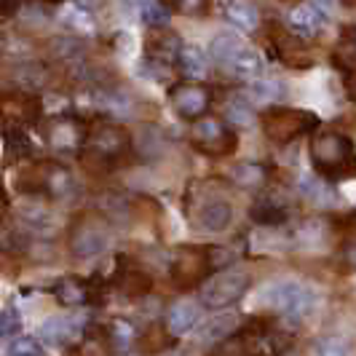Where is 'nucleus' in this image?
Listing matches in <instances>:
<instances>
[{"instance_id":"f257e3e1","label":"nucleus","mask_w":356,"mask_h":356,"mask_svg":"<svg viewBox=\"0 0 356 356\" xmlns=\"http://www.w3.org/2000/svg\"><path fill=\"white\" fill-rule=\"evenodd\" d=\"M311 166L321 177L343 182L356 179V145L351 137L335 129H316L308 145Z\"/></svg>"},{"instance_id":"f03ea898","label":"nucleus","mask_w":356,"mask_h":356,"mask_svg":"<svg viewBox=\"0 0 356 356\" xmlns=\"http://www.w3.org/2000/svg\"><path fill=\"white\" fill-rule=\"evenodd\" d=\"M131 150H134L131 131L121 124L102 121L89 129L86 145L81 150V161L94 172H113L115 166H121L129 159Z\"/></svg>"},{"instance_id":"7ed1b4c3","label":"nucleus","mask_w":356,"mask_h":356,"mask_svg":"<svg viewBox=\"0 0 356 356\" xmlns=\"http://www.w3.org/2000/svg\"><path fill=\"white\" fill-rule=\"evenodd\" d=\"M14 188L22 196L30 198H49V201H65L70 198L75 179L70 169L56 163V161H33L27 166H22L14 177Z\"/></svg>"},{"instance_id":"20e7f679","label":"nucleus","mask_w":356,"mask_h":356,"mask_svg":"<svg viewBox=\"0 0 356 356\" xmlns=\"http://www.w3.org/2000/svg\"><path fill=\"white\" fill-rule=\"evenodd\" d=\"M110 220L105 212H75L67 228V250L75 260H94L110 247Z\"/></svg>"},{"instance_id":"39448f33","label":"nucleus","mask_w":356,"mask_h":356,"mask_svg":"<svg viewBox=\"0 0 356 356\" xmlns=\"http://www.w3.org/2000/svg\"><path fill=\"white\" fill-rule=\"evenodd\" d=\"M263 124V134L273 145H289L300 140L303 134H311L319 129V115L311 110H300V107H282L270 105L260 115Z\"/></svg>"},{"instance_id":"423d86ee","label":"nucleus","mask_w":356,"mask_h":356,"mask_svg":"<svg viewBox=\"0 0 356 356\" xmlns=\"http://www.w3.org/2000/svg\"><path fill=\"white\" fill-rule=\"evenodd\" d=\"M252 286V276L247 270H238V268H222V270H214L212 276L201 284L198 292V303L204 308H212V311H222V308H231L236 305Z\"/></svg>"},{"instance_id":"0eeeda50","label":"nucleus","mask_w":356,"mask_h":356,"mask_svg":"<svg viewBox=\"0 0 356 356\" xmlns=\"http://www.w3.org/2000/svg\"><path fill=\"white\" fill-rule=\"evenodd\" d=\"M316 303V292L295 279H282L263 289V305L286 321H300Z\"/></svg>"},{"instance_id":"6e6552de","label":"nucleus","mask_w":356,"mask_h":356,"mask_svg":"<svg viewBox=\"0 0 356 356\" xmlns=\"http://www.w3.org/2000/svg\"><path fill=\"white\" fill-rule=\"evenodd\" d=\"M191 145L196 147L198 153L209 156V159H225L233 156L236 147H238V134L233 124L225 118H214V115H204L193 121L191 129Z\"/></svg>"},{"instance_id":"1a4fd4ad","label":"nucleus","mask_w":356,"mask_h":356,"mask_svg":"<svg viewBox=\"0 0 356 356\" xmlns=\"http://www.w3.org/2000/svg\"><path fill=\"white\" fill-rule=\"evenodd\" d=\"M214 273L212 250L209 247H196V244H185L177 247L169 263V276L177 289H193L204 284Z\"/></svg>"},{"instance_id":"9d476101","label":"nucleus","mask_w":356,"mask_h":356,"mask_svg":"<svg viewBox=\"0 0 356 356\" xmlns=\"http://www.w3.org/2000/svg\"><path fill=\"white\" fill-rule=\"evenodd\" d=\"M89 129L86 121L81 115H70V113H62V115H54L46 131H43V140L51 147L54 153H65V156H81L86 137H89Z\"/></svg>"},{"instance_id":"9b49d317","label":"nucleus","mask_w":356,"mask_h":356,"mask_svg":"<svg viewBox=\"0 0 356 356\" xmlns=\"http://www.w3.org/2000/svg\"><path fill=\"white\" fill-rule=\"evenodd\" d=\"M54 298L62 305H99L105 303L107 282L97 273V276H62L49 286Z\"/></svg>"},{"instance_id":"f8f14e48","label":"nucleus","mask_w":356,"mask_h":356,"mask_svg":"<svg viewBox=\"0 0 356 356\" xmlns=\"http://www.w3.org/2000/svg\"><path fill=\"white\" fill-rule=\"evenodd\" d=\"M43 115V105L35 94L27 91H8L0 97V129L8 131H24L35 126Z\"/></svg>"},{"instance_id":"ddd939ff","label":"nucleus","mask_w":356,"mask_h":356,"mask_svg":"<svg viewBox=\"0 0 356 356\" xmlns=\"http://www.w3.org/2000/svg\"><path fill=\"white\" fill-rule=\"evenodd\" d=\"M169 105L177 113V118L182 121H198L204 115H209L212 107V89L207 83H198L193 78L175 83L169 89Z\"/></svg>"},{"instance_id":"4468645a","label":"nucleus","mask_w":356,"mask_h":356,"mask_svg":"<svg viewBox=\"0 0 356 356\" xmlns=\"http://www.w3.org/2000/svg\"><path fill=\"white\" fill-rule=\"evenodd\" d=\"M113 286L124 295V300H143L153 289V279L140 266H134L129 257L118 254L113 268Z\"/></svg>"},{"instance_id":"2eb2a0df","label":"nucleus","mask_w":356,"mask_h":356,"mask_svg":"<svg viewBox=\"0 0 356 356\" xmlns=\"http://www.w3.org/2000/svg\"><path fill=\"white\" fill-rule=\"evenodd\" d=\"M332 65L343 75V86L348 99L356 102V27H346L332 49Z\"/></svg>"},{"instance_id":"dca6fc26","label":"nucleus","mask_w":356,"mask_h":356,"mask_svg":"<svg viewBox=\"0 0 356 356\" xmlns=\"http://www.w3.org/2000/svg\"><path fill=\"white\" fill-rule=\"evenodd\" d=\"M250 217L263 228H279L289 220V201L279 191L263 188L260 196L254 198V204H252Z\"/></svg>"},{"instance_id":"f3484780","label":"nucleus","mask_w":356,"mask_h":356,"mask_svg":"<svg viewBox=\"0 0 356 356\" xmlns=\"http://www.w3.org/2000/svg\"><path fill=\"white\" fill-rule=\"evenodd\" d=\"M182 46L185 43L169 27H153L147 40H145V59H150L156 65H163V67H175L177 54Z\"/></svg>"},{"instance_id":"a211bd4d","label":"nucleus","mask_w":356,"mask_h":356,"mask_svg":"<svg viewBox=\"0 0 356 356\" xmlns=\"http://www.w3.org/2000/svg\"><path fill=\"white\" fill-rule=\"evenodd\" d=\"M231 222H233V207L231 201H225L222 196L204 198L196 207V225L201 231L222 233Z\"/></svg>"},{"instance_id":"6ab92c4d","label":"nucleus","mask_w":356,"mask_h":356,"mask_svg":"<svg viewBox=\"0 0 356 356\" xmlns=\"http://www.w3.org/2000/svg\"><path fill=\"white\" fill-rule=\"evenodd\" d=\"M201 308L204 305L196 300H177V303L169 305L163 324H166V332H172L175 338H182L188 332H193L201 321Z\"/></svg>"},{"instance_id":"aec40b11","label":"nucleus","mask_w":356,"mask_h":356,"mask_svg":"<svg viewBox=\"0 0 356 356\" xmlns=\"http://www.w3.org/2000/svg\"><path fill=\"white\" fill-rule=\"evenodd\" d=\"M286 24L292 27V33H295V35L305 38V40H314L316 35H321V30H324L327 19H324V11L316 8V6L308 0V3H300V6H295V8L289 11Z\"/></svg>"},{"instance_id":"412c9836","label":"nucleus","mask_w":356,"mask_h":356,"mask_svg":"<svg viewBox=\"0 0 356 356\" xmlns=\"http://www.w3.org/2000/svg\"><path fill=\"white\" fill-rule=\"evenodd\" d=\"M86 321L78 316H54V319L43 321L40 327V338H46L49 343H78L86 335Z\"/></svg>"},{"instance_id":"4be33fe9","label":"nucleus","mask_w":356,"mask_h":356,"mask_svg":"<svg viewBox=\"0 0 356 356\" xmlns=\"http://www.w3.org/2000/svg\"><path fill=\"white\" fill-rule=\"evenodd\" d=\"M300 196L314 209H332L338 204V193L332 188V179L321 177V175H305V177H300Z\"/></svg>"},{"instance_id":"5701e85b","label":"nucleus","mask_w":356,"mask_h":356,"mask_svg":"<svg viewBox=\"0 0 356 356\" xmlns=\"http://www.w3.org/2000/svg\"><path fill=\"white\" fill-rule=\"evenodd\" d=\"M238 324H241V319L236 314H220V316H214V319L201 324L198 343L201 346H220V343H225L238 330Z\"/></svg>"},{"instance_id":"b1692460","label":"nucleus","mask_w":356,"mask_h":356,"mask_svg":"<svg viewBox=\"0 0 356 356\" xmlns=\"http://www.w3.org/2000/svg\"><path fill=\"white\" fill-rule=\"evenodd\" d=\"M225 19L231 22L233 27H238V30H244V33H254L257 27H260V8L252 3V0H231L228 6H225Z\"/></svg>"},{"instance_id":"393cba45","label":"nucleus","mask_w":356,"mask_h":356,"mask_svg":"<svg viewBox=\"0 0 356 356\" xmlns=\"http://www.w3.org/2000/svg\"><path fill=\"white\" fill-rule=\"evenodd\" d=\"M175 70H177L182 78H193V81L207 78V72H209L207 54L201 51L198 46H182L177 54V62H175Z\"/></svg>"},{"instance_id":"a878e982","label":"nucleus","mask_w":356,"mask_h":356,"mask_svg":"<svg viewBox=\"0 0 356 356\" xmlns=\"http://www.w3.org/2000/svg\"><path fill=\"white\" fill-rule=\"evenodd\" d=\"M244 94L250 97L254 105H276V102H282L284 99V83L282 81H273V78H254L247 83V89Z\"/></svg>"},{"instance_id":"bb28decb","label":"nucleus","mask_w":356,"mask_h":356,"mask_svg":"<svg viewBox=\"0 0 356 356\" xmlns=\"http://www.w3.org/2000/svg\"><path fill=\"white\" fill-rule=\"evenodd\" d=\"M231 179L241 188V191H254L260 193L268 188V169L263 163H236L231 169Z\"/></svg>"},{"instance_id":"cd10ccee","label":"nucleus","mask_w":356,"mask_h":356,"mask_svg":"<svg viewBox=\"0 0 356 356\" xmlns=\"http://www.w3.org/2000/svg\"><path fill=\"white\" fill-rule=\"evenodd\" d=\"M241 46H244V40L236 35V33H217L212 38V43H209V56H212L220 67H228L233 56L241 51Z\"/></svg>"},{"instance_id":"c85d7f7f","label":"nucleus","mask_w":356,"mask_h":356,"mask_svg":"<svg viewBox=\"0 0 356 356\" xmlns=\"http://www.w3.org/2000/svg\"><path fill=\"white\" fill-rule=\"evenodd\" d=\"M225 70H231L236 78H257V75L263 72V56L254 51L252 46L244 43L241 51L233 56L231 65H228Z\"/></svg>"},{"instance_id":"c756f323","label":"nucleus","mask_w":356,"mask_h":356,"mask_svg":"<svg viewBox=\"0 0 356 356\" xmlns=\"http://www.w3.org/2000/svg\"><path fill=\"white\" fill-rule=\"evenodd\" d=\"M225 118H228L236 129H250V126L254 124V118H257L254 102H252L247 94H236V97L228 99V105H225Z\"/></svg>"},{"instance_id":"7c9ffc66","label":"nucleus","mask_w":356,"mask_h":356,"mask_svg":"<svg viewBox=\"0 0 356 356\" xmlns=\"http://www.w3.org/2000/svg\"><path fill=\"white\" fill-rule=\"evenodd\" d=\"M107 330V343H110V351H131L134 340H137V330L124 319H113L105 327Z\"/></svg>"},{"instance_id":"2f4dec72","label":"nucleus","mask_w":356,"mask_h":356,"mask_svg":"<svg viewBox=\"0 0 356 356\" xmlns=\"http://www.w3.org/2000/svg\"><path fill=\"white\" fill-rule=\"evenodd\" d=\"M140 17L150 27H169L172 22V8L163 0H145L140 3Z\"/></svg>"},{"instance_id":"473e14b6","label":"nucleus","mask_w":356,"mask_h":356,"mask_svg":"<svg viewBox=\"0 0 356 356\" xmlns=\"http://www.w3.org/2000/svg\"><path fill=\"white\" fill-rule=\"evenodd\" d=\"M8 354L11 356H43V346H40V340L33 338V335H17V338H11L8 343Z\"/></svg>"},{"instance_id":"72a5a7b5","label":"nucleus","mask_w":356,"mask_h":356,"mask_svg":"<svg viewBox=\"0 0 356 356\" xmlns=\"http://www.w3.org/2000/svg\"><path fill=\"white\" fill-rule=\"evenodd\" d=\"M324 233H327V225L321 222V220H308L305 225H300V231H298V238L303 241L305 247H316V244H321L324 241Z\"/></svg>"},{"instance_id":"f704fd0d","label":"nucleus","mask_w":356,"mask_h":356,"mask_svg":"<svg viewBox=\"0 0 356 356\" xmlns=\"http://www.w3.org/2000/svg\"><path fill=\"white\" fill-rule=\"evenodd\" d=\"M22 332V316L17 314V308H3L0 311V338L11 340Z\"/></svg>"},{"instance_id":"c9c22d12","label":"nucleus","mask_w":356,"mask_h":356,"mask_svg":"<svg viewBox=\"0 0 356 356\" xmlns=\"http://www.w3.org/2000/svg\"><path fill=\"white\" fill-rule=\"evenodd\" d=\"M65 24H67V27H72V30H78V33H94L91 11H86V8H78L75 3H72V8L67 11V17H65Z\"/></svg>"},{"instance_id":"e433bc0d","label":"nucleus","mask_w":356,"mask_h":356,"mask_svg":"<svg viewBox=\"0 0 356 356\" xmlns=\"http://www.w3.org/2000/svg\"><path fill=\"white\" fill-rule=\"evenodd\" d=\"M209 6H212V0H175V8H177V14L182 17H204L207 11H209Z\"/></svg>"},{"instance_id":"4c0bfd02","label":"nucleus","mask_w":356,"mask_h":356,"mask_svg":"<svg viewBox=\"0 0 356 356\" xmlns=\"http://www.w3.org/2000/svg\"><path fill=\"white\" fill-rule=\"evenodd\" d=\"M316 351H319V354H346L348 346L343 343V338H321L319 343H316Z\"/></svg>"},{"instance_id":"58836bf2","label":"nucleus","mask_w":356,"mask_h":356,"mask_svg":"<svg viewBox=\"0 0 356 356\" xmlns=\"http://www.w3.org/2000/svg\"><path fill=\"white\" fill-rule=\"evenodd\" d=\"M113 46H115V51L118 54H131L134 51V35L121 30V33L113 35Z\"/></svg>"},{"instance_id":"ea45409f","label":"nucleus","mask_w":356,"mask_h":356,"mask_svg":"<svg viewBox=\"0 0 356 356\" xmlns=\"http://www.w3.org/2000/svg\"><path fill=\"white\" fill-rule=\"evenodd\" d=\"M43 3H62V0H43ZM24 6V0H0V11L3 14H14Z\"/></svg>"},{"instance_id":"a19ab883","label":"nucleus","mask_w":356,"mask_h":356,"mask_svg":"<svg viewBox=\"0 0 356 356\" xmlns=\"http://www.w3.org/2000/svg\"><path fill=\"white\" fill-rule=\"evenodd\" d=\"M72 3H75L78 8H86V11H91V14H94L97 8H102V6H105V0H72Z\"/></svg>"},{"instance_id":"79ce46f5","label":"nucleus","mask_w":356,"mask_h":356,"mask_svg":"<svg viewBox=\"0 0 356 356\" xmlns=\"http://www.w3.org/2000/svg\"><path fill=\"white\" fill-rule=\"evenodd\" d=\"M343 257H346V263H348V266L356 268V238L346 244V250H343Z\"/></svg>"},{"instance_id":"37998d69","label":"nucleus","mask_w":356,"mask_h":356,"mask_svg":"<svg viewBox=\"0 0 356 356\" xmlns=\"http://www.w3.org/2000/svg\"><path fill=\"white\" fill-rule=\"evenodd\" d=\"M311 3H314L316 8H321L324 14H330V11H335V8H338V6H340V0H311Z\"/></svg>"},{"instance_id":"c03bdc74","label":"nucleus","mask_w":356,"mask_h":356,"mask_svg":"<svg viewBox=\"0 0 356 356\" xmlns=\"http://www.w3.org/2000/svg\"><path fill=\"white\" fill-rule=\"evenodd\" d=\"M129 3H137V6H140V3H145V0H129Z\"/></svg>"},{"instance_id":"a18cd8bd","label":"nucleus","mask_w":356,"mask_h":356,"mask_svg":"<svg viewBox=\"0 0 356 356\" xmlns=\"http://www.w3.org/2000/svg\"><path fill=\"white\" fill-rule=\"evenodd\" d=\"M0 201H3V193H0Z\"/></svg>"}]
</instances>
